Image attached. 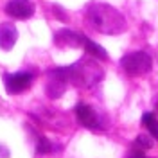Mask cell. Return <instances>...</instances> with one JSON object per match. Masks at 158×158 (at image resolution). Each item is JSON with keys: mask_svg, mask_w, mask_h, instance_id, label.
I'll use <instances>...</instances> for the list:
<instances>
[{"mask_svg": "<svg viewBox=\"0 0 158 158\" xmlns=\"http://www.w3.org/2000/svg\"><path fill=\"white\" fill-rule=\"evenodd\" d=\"M85 22L90 25L95 32L108 34V36H117L122 34L128 29V23L124 15L113 6L104 4V2H92L85 9Z\"/></svg>", "mask_w": 158, "mask_h": 158, "instance_id": "obj_1", "label": "cell"}, {"mask_svg": "<svg viewBox=\"0 0 158 158\" xmlns=\"http://www.w3.org/2000/svg\"><path fill=\"white\" fill-rule=\"evenodd\" d=\"M69 76L70 85H74L76 88H92L104 77V70L92 56H86L69 65Z\"/></svg>", "mask_w": 158, "mask_h": 158, "instance_id": "obj_2", "label": "cell"}, {"mask_svg": "<svg viewBox=\"0 0 158 158\" xmlns=\"http://www.w3.org/2000/svg\"><path fill=\"white\" fill-rule=\"evenodd\" d=\"M70 85L69 67H54L47 70V81H45V94L49 99H59Z\"/></svg>", "mask_w": 158, "mask_h": 158, "instance_id": "obj_3", "label": "cell"}, {"mask_svg": "<svg viewBox=\"0 0 158 158\" xmlns=\"http://www.w3.org/2000/svg\"><path fill=\"white\" fill-rule=\"evenodd\" d=\"M120 67L124 69V72L128 76H144L148 74L151 67H153V59L148 52H142V50H137V52H129L126 56L120 58Z\"/></svg>", "mask_w": 158, "mask_h": 158, "instance_id": "obj_4", "label": "cell"}, {"mask_svg": "<svg viewBox=\"0 0 158 158\" xmlns=\"http://www.w3.org/2000/svg\"><path fill=\"white\" fill-rule=\"evenodd\" d=\"M2 79H4L6 92L9 95H18L31 86V83L34 79V72H31V70H20V72H15V74L4 72Z\"/></svg>", "mask_w": 158, "mask_h": 158, "instance_id": "obj_5", "label": "cell"}, {"mask_svg": "<svg viewBox=\"0 0 158 158\" xmlns=\"http://www.w3.org/2000/svg\"><path fill=\"white\" fill-rule=\"evenodd\" d=\"M76 117L77 120L85 126V128L88 129H104L102 128V122H101V117H99L97 110L94 108V106H90V104H77L76 108Z\"/></svg>", "mask_w": 158, "mask_h": 158, "instance_id": "obj_6", "label": "cell"}, {"mask_svg": "<svg viewBox=\"0 0 158 158\" xmlns=\"http://www.w3.org/2000/svg\"><path fill=\"white\" fill-rule=\"evenodd\" d=\"M6 13L16 20H27L34 15V4L31 0H9L6 4Z\"/></svg>", "mask_w": 158, "mask_h": 158, "instance_id": "obj_7", "label": "cell"}, {"mask_svg": "<svg viewBox=\"0 0 158 158\" xmlns=\"http://www.w3.org/2000/svg\"><path fill=\"white\" fill-rule=\"evenodd\" d=\"M54 45L59 49H77L83 47V34H77L76 31L61 29L54 34Z\"/></svg>", "mask_w": 158, "mask_h": 158, "instance_id": "obj_8", "label": "cell"}, {"mask_svg": "<svg viewBox=\"0 0 158 158\" xmlns=\"http://www.w3.org/2000/svg\"><path fill=\"white\" fill-rule=\"evenodd\" d=\"M16 40H18V31H16V27L11 22L0 23V49L6 50V52L11 50L15 47Z\"/></svg>", "mask_w": 158, "mask_h": 158, "instance_id": "obj_9", "label": "cell"}, {"mask_svg": "<svg viewBox=\"0 0 158 158\" xmlns=\"http://www.w3.org/2000/svg\"><path fill=\"white\" fill-rule=\"evenodd\" d=\"M83 47H85V50H86V54L88 56H92V58H97V59H108V52H106V49H102L101 45H97L94 40L86 38V36H83Z\"/></svg>", "mask_w": 158, "mask_h": 158, "instance_id": "obj_10", "label": "cell"}, {"mask_svg": "<svg viewBox=\"0 0 158 158\" xmlns=\"http://www.w3.org/2000/svg\"><path fill=\"white\" fill-rule=\"evenodd\" d=\"M142 124L148 128V131L151 133V137L158 140V118L155 117V113H151V111L142 113Z\"/></svg>", "mask_w": 158, "mask_h": 158, "instance_id": "obj_11", "label": "cell"}, {"mask_svg": "<svg viewBox=\"0 0 158 158\" xmlns=\"http://www.w3.org/2000/svg\"><path fill=\"white\" fill-rule=\"evenodd\" d=\"M61 149V146H56L54 142H50L49 138H40L38 146H36V153L38 155H49V153H56V151H59Z\"/></svg>", "mask_w": 158, "mask_h": 158, "instance_id": "obj_12", "label": "cell"}, {"mask_svg": "<svg viewBox=\"0 0 158 158\" xmlns=\"http://www.w3.org/2000/svg\"><path fill=\"white\" fill-rule=\"evenodd\" d=\"M133 146H137V148L140 149H151L153 148V138L148 137V135H138L137 138H135V144Z\"/></svg>", "mask_w": 158, "mask_h": 158, "instance_id": "obj_13", "label": "cell"}, {"mask_svg": "<svg viewBox=\"0 0 158 158\" xmlns=\"http://www.w3.org/2000/svg\"><path fill=\"white\" fill-rule=\"evenodd\" d=\"M126 158H146V149H140L137 146H133V149L126 155Z\"/></svg>", "mask_w": 158, "mask_h": 158, "instance_id": "obj_14", "label": "cell"}, {"mask_svg": "<svg viewBox=\"0 0 158 158\" xmlns=\"http://www.w3.org/2000/svg\"><path fill=\"white\" fill-rule=\"evenodd\" d=\"M52 9H54V13H56V18L67 22V15H65V9H63V7H59L58 4H56V6H52Z\"/></svg>", "mask_w": 158, "mask_h": 158, "instance_id": "obj_15", "label": "cell"}, {"mask_svg": "<svg viewBox=\"0 0 158 158\" xmlns=\"http://www.w3.org/2000/svg\"><path fill=\"white\" fill-rule=\"evenodd\" d=\"M0 158H9V149L0 146Z\"/></svg>", "mask_w": 158, "mask_h": 158, "instance_id": "obj_16", "label": "cell"}]
</instances>
